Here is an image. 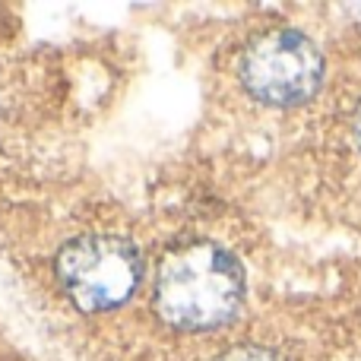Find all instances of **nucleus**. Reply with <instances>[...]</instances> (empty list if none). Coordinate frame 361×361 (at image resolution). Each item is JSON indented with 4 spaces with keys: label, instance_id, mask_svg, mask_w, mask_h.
I'll list each match as a JSON object with an SVG mask.
<instances>
[{
    "label": "nucleus",
    "instance_id": "7ed1b4c3",
    "mask_svg": "<svg viewBox=\"0 0 361 361\" xmlns=\"http://www.w3.org/2000/svg\"><path fill=\"white\" fill-rule=\"evenodd\" d=\"M143 276H149L143 250L118 228H86L54 254L57 292L80 317L118 311L137 295Z\"/></svg>",
    "mask_w": 361,
    "mask_h": 361
},
{
    "label": "nucleus",
    "instance_id": "39448f33",
    "mask_svg": "<svg viewBox=\"0 0 361 361\" xmlns=\"http://www.w3.org/2000/svg\"><path fill=\"white\" fill-rule=\"evenodd\" d=\"M212 361H292V358L279 345L269 343H231L225 349H219Z\"/></svg>",
    "mask_w": 361,
    "mask_h": 361
},
{
    "label": "nucleus",
    "instance_id": "20e7f679",
    "mask_svg": "<svg viewBox=\"0 0 361 361\" xmlns=\"http://www.w3.org/2000/svg\"><path fill=\"white\" fill-rule=\"evenodd\" d=\"M326 143H330L326 152H330L333 180L343 190L352 216L361 222V89L352 92L349 102L339 108Z\"/></svg>",
    "mask_w": 361,
    "mask_h": 361
},
{
    "label": "nucleus",
    "instance_id": "f257e3e1",
    "mask_svg": "<svg viewBox=\"0 0 361 361\" xmlns=\"http://www.w3.org/2000/svg\"><path fill=\"white\" fill-rule=\"evenodd\" d=\"M247 298V269L212 238L169 244L149 269L152 317L175 333H216L235 324Z\"/></svg>",
    "mask_w": 361,
    "mask_h": 361
},
{
    "label": "nucleus",
    "instance_id": "f03ea898",
    "mask_svg": "<svg viewBox=\"0 0 361 361\" xmlns=\"http://www.w3.org/2000/svg\"><path fill=\"white\" fill-rule=\"evenodd\" d=\"M330 61L317 38L301 25L276 23L254 32L231 57L235 89L263 111H295L326 86Z\"/></svg>",
    "mask_w": 361,
    "mask_h": 361
}]
</instances>
